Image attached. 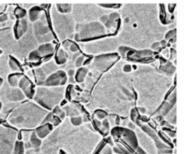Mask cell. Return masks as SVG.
<instances>
[{"mask_svg":"<svg viewBox=\"0 0 187 154\" xmlns=\"http://www.w3.org/2000/svg\"><path fill=\"white\" fill-rule=\"evenodd\" d=\"M74 70H70L69 71L67 72V74L69 75L70 76H73V74H74Z\"/></svg>","mask_w":187,"mask_h":154,"instance_id":"obj_31","label":"cell"},{"mask_svg":"<svg viewBox=\"0 0 187 154\" xmlns=\"http://www.w3.org/2000/svg\"><path fill=\"white\" fill-rule=\"evenodd\" d=\"M71 122L74 125H79L82 123V118L81 117H75L71 118Z\"/></svg>","mask_w":187,"mask_h":154,"instance_id":"obj_26","label":"cell"},{"mask_svg":"<svg viewBox=\"0 0 187 154\" xmlns=\"http://www.w3.org/2000/svg\"><path fill=\"white\" fill-rule=\"evenodd\" d=\"M118 59H119V56L118 54L100 55L96 57L94 59V65L96 68L102 71L111 67V65H113L116 61H118Z\"/></svg>","mask_w":187,"mask_h":154,"instance_id":"obj_4","label":"cell"},{"mask_svg":"<svg viewBox=\"0 0 187 154\" xmlns=\"http://www.w3.org/2000/svg\"><path fill=\"white\" fill-rule=\"evenodd\" d=\"M1 107H2V103H0V109H1Z\"/></svg>","mask_w":187,"mask_h":154,"instance_id":"obj_32","label":"cell"},{"mask_svg":"<svg viewBox=\"0 0 187 154\" xmlns=\"http://www.w3.org/2000/svg\"><path fill=\"white\" fill-rule=\"evenodd\" d=\"M27 21L25 19L18 20L14 26V33L16 39H19L27 30Z\"/></svg>","mask_w":187,"mask_h":154,"instance_id":"obj_8","label":"cell"},{"mask_svg":"<svg viewBox=\"0 0 187 154\" xmlns=\"http://www.w3.org/2000/svg\"><path fill=\"white\" fill-rule=\"evenodd\" d=\"M14 14L15 15V16H16V18L18 20L23 19L26 15V11L25 10H23V8H16L15 10Z\"/></svg>","mask_w":187,"mask_h":154,"instance_id":"obj_19","label":"cell"},{"mask_svg":"<svg viewBox=\"0 0 187 154\" xmlns=\"http://www.w3.org/2000/svg\"><path fill=\"white\" fill-rule=\"evenodd\" d=\"M83 59H84V57H83V56L78 57V58L77 59V60L75 62L76 67H78V68L81 67V66L82 65L83 63H84V60H83Z\"/></svg>","mask_w":187,"mask_h":154,"instance_id":"obj_27","label":"cell"},{"mask_svg":"<svg viewBox=\"0 0 187 154\" xmlns=\"http://www.w3.org/2000/svg\"><path fill=\"white\" fill-rule=\"evenodd\" d=\"M41 12V9L39 7H34L29 11V19L32 21H36L39 16V13Z\"/></svg>","mask_w":187,"mask_h":154,"instance_id":"obj_15","label":"cell"},{"mask_svg":"<svg viewBox=\"0 0 187 154\" xmlns=\"http://www.w3.org/2000/svg\"><path fill=\"white\" fill-rule=\"evenodd\" d=\"M41 56L39 54L38 51L35 50L34 52H31L29 56V59L32 63H37L41 59Z\"/></svg>","mask_w":187,"mask_h":154,"instance_id":"obj_18","label":"cell"},{"mask_svg":"<svg viewBox=\"0 0 187 154\" xmlns=\"http://www.w3.org/2000/svg\"><path fill=\"white\" fill-rule=\"evenodd\" d=\"M96 116L98 120H103L107 116V114L102 110H97L96 112Z\"/></svg>","mask_w":187,"mask_h":154,"instance_id":"obj_25","label":"cell"},{"mask_svg":"<svg viewBox=\"0 0 187 154\" xmlns=\"http://www.w3.org/2000/svg\"><path fill=\"white\" fill-rule=\"evenodd\" d=\"M58 9L61 13H68L71 10V8H70V4H58Z\"/></svg>","mask_w":187,"mask_h":154,"instance_id":"obj_22","label":"cell"},{"mask_svg":"<svg viewBox=\"0 0 187 154\" xmlns=\"http://www.w3.org/2000/svg\"><path fill=\"white\" fill-rule=\"evenodd\" d=\"M8 20V15L6 14H3L2 15H0V21L1 22H4Z\"/></svg>","mask_w":187,"mask_h":154,"instance_id":"obj_30","label":"cell"},{"mask_svg":"<svg viewBox=\"0 0 187 154\" xmlns=\"http://www.w3.org/2000/svg\"><path fill=\"white\" fill-rule=\"evenodd\" d=\"M133 85L137 92V104L140 113L151 116L162 104L173 83L172 77L147 65L133 67Z\"/></svg>","mask_w":187,"mask_h":154,"instance_id":"obj_2","label":"cell"},{"mask_svg":"<svg viewBox=\"0 0 187 154\" xmlns=\"http://www.w3.org/2000/svg\"><path fill=\"white\" fill-rule=\"evenodd\" d=\"M157 70L159 73L165 75L167 76L172 77L175 74V67L170 61H168L165 62L164 64H161L159 69Z\"/></svg>","mask_w":187,"mask_h":154,"instance_id":"obj_9","label":"cell"},{"mask_svg":"<svg viewBox=\"0 0 187 154\" xmlns=\"http://www.w3.org/2000/svg\"><path fill=\"white\" fill-rule=\"evenodd\" d=\"M125 7V46L148 49L152 44L163 40L170 26L160 21L157 4H129Z\"/></svg>","mask_w":187,"mask_h":154,"instance_id":"obj_1","label":"cell"},{"mask_svg":"<svg viewBox=\"0 0 187 154\" xmlns=\"http://www.w3.org/2000/svg\"><path fill=\"white\" fill-rule=\"evenodd\" d=\"M140 128L146 133L147 135L150 136L151 140L153 141V142L155 143L156 147H157V150H162V149H171V146L169 145H166L165 143H164L161 139L159 138V136L157 135V132L154 130L149 126L147 124H141L140 125Z\"/></svg>","mask_w":187,"mask_h":154,"instance_id":"obj_5","label":"cell"},{"mask_svg":"<svg viewBox=\"0 0 187 154\" xmlns=\"http://www.w3.org/2000/svg\"><path fill=\"white\" fill-rule=\"evenodd\" d=\"M31 142H32V146L34 147H39L41 144L40 140L37 136V134L35 133H32V135H31Z\"/></svg>","mask_w":187,"mask_h":154,"instance_id":"obj_20","label":"cell"},{"mask_svg":"<svg viewBox=\"0 0 187 154\" xmlns=\"http://www.w3.org/2000/svg\"><path fill=\"white\" fill-rule=\"evenodd\" d=\"M167 122L170 123L173 125L176 124V105L173 108L172 110L164 117Z\"/></svg>","mask_w":187,"mask_h":154,"instance_id":"obj_12","label":"cell"},{"mask_svg":"<svg viewBox=\"0 0 187 154\" xmlns=\"http://www.w3.org/2000/svg\"><path fill=\"white\" fill-rule=\"evenodd\" d=\"M19 76L18 74H11L10 76H8V82L10 83V85L12 87H15L19 83Z\"/></svg>","mask_w":187,"mask_h":154,"instance_id":"obj_17","label":"cell"},{"mask_svg":"<svg viewBox=\"0 0 187 154\" xmlns=\"http://www.w3.org/2000/svg\"><path fill=\"white\" fill-rule=\"evenodd\" d=\"M54 113L56 114L58 117H59V118L60 119H64V118L65 117V112H64L62 110L60 109V107H56L54 108Z\"/></svg>","mask_w":187,"mask_h":154,"instance_id":"obj_24","label":"cell"},{"mask_svg":"<svg viewBox=\"0 0 187 154\" xmlns=\"http://www.w3.org/2000/svg\"><path fill=\"white\" fill-rule=\"evenodd\" d=\"M37 51L41 57H49L54 53V47L51 43H45L39 46Z\"/></svg>","mask_w":187,"mask_h":154,"instance_id":"obj_10","label":"cell"},{"mask_svg":"<svg viewBox=\"0 0 187 154\" xmlns=\"http://www.w3.org/2000/svg\"><path fill=\"white\" fill-rule=\"evenodd\" d=\"M88 73L86 68H81L78 70L75 75V79L78 82H82L84 81L85 77Z\"/></svg>","mask_w":187,"mask_h":154,"instance_id":"obj_14","label":"cell"},{"mask_svg":"<svg viewBox=\"0 0 187 154\" xmlns=\"http://www.w3.org/2000/svg\"><path fill=\"white\" fill-rule=\"evenodd\" d=\"M70 48V50L73 52H75L78 50V46L76 43H72Z\"/></svg>","mask_w":187,"mask_h":154,"instance_id":"obj_29","label":"cell"},{"mask_svg":"<svg viewBox=\"0 0 187 154\" xmlns=\"http://www.w3.org/2000/svg\"><path fill=\"white\" fill-rule=\"evenodd\" d=\"M67 81V76L64 71L59 70L50 75L44 82L46 86L65 85Z\"/></svg>","mask_w":187,"mask_h":154,"instance_id":"obj_6","label":"cell"},{"mask_svg":"<svg viewBox=\"0 0 187 154\" xmlns=\"http://www.w3.org/2000/svg\"><path fill=\"white\" fill-rule=\"evenodd\" d=\"M60 122H61V120L58 116H54V118H53L52 120H51L52 125H56H56H58L59 123H60Z\"/></svg>","mask_w":187,"mask_h":154,"instance_id":"obj_28","label":"cell"},{"mask_svg":"<svg viewBox=\"0 0 187 154\" xmlns=\"http://www.w3.org/2000/svg\"></svg>","mask_w":187,"mask_h":154,"instance_id":"obj_33","label":"cell"},{"mask_svg":"<svg viewBox=\"0 0 187 154\" xmlns=\"http://www.w3.org/2000/svg\"><path fill=\"white\" fill-rule=\"evenodd\" d=\"M23 145L21 142H17L15 146L14 154H23Z\"/></svg>","mask_w":187,"mask_h":154,"instance_id":"obj_21","label":"cell"},{"mask_svg":"<svg viewBox=\"0 0 187 154\" xmlns=\"http://www.w3.org/2000/svg\"><path fill=\"white\" fill-rule=\"evenodd\" d=\"M135 133L137 135L138 142L142 149H143L148 154H157L158 150L157 149L155 143L151 140L150 136L147 135L140 128L135 129Z\"/></svg>","mask_w":187,"mask_h":154,"instance_id":"obj_3","label":"cell"},{"mask_svg":"<svg viewBox=\"0 0 187 154\" xmlns=\"http://www.w3.org/2000/svg\"><path fill=\"white\" fill-rule=\"evenodd\" d=\"M19 87L21 88L22 90L26 94V96L28 98H32L34 96V90H33L32 84L31 81L26 78V77H23L19 81Z\"/></svg>","mask_w":187,"mask_h":154,"instance_id":"obj_7","label":"cell"},{"mask_svg":"<svg viewBox=\"0 0 187 154\" xmlns=\"http://www.w3.org/2000/svg\"><path fill=\"white\" fill-rule=\"evenodd\" d=\"M175 35H176V30H175V29L168 31V32L166 33L165 36H164V37H165V41H169V40L172 39L173 37H175Z\"/></svg>","mask_w":187,"mask_h":154,"instance_id":"obj_23","label":"cell"},{"mask_svg":"<svg viewBox=\"0 0 187 154\" xmlns=\"http://www.w3.org/2000/svg\"><path fill=\"white\" fill-rule=\"evenodd\" d=\"M67 57L68 55L66 54L62 49H59L56 53V57H55V59H56L57 64H59V65H62V64L66 63Z\"/></svg>","mask_w":187,"mask_h":154,"instance_id":"obj_13","label":"cell"},{"mask_svg":"<svg viewBox=\"0 0 187 154\" xmlns=\"http://www.w3.org/2000/svg\"><path fill=\"white\" fill-rule=\"evenodd\" d=\"M9 65H10V68L11 70H13V71H15L16 73H18L21 70V65L17 61L16 59H15L14 57H10V60H9Z\"/></svg>","mask_w":187,"mask_h":154,"instance_id":"obj_16","label":"cell"},{"mask_svg":"<svg viewBox=\"0 0 187 154\" xmlns=\"http://www.w3.org/2000/svg\"><path fill=\"white\" fill-rule=\"evenodd\" d=\"M53 129V125L50 123H46L45 125H41L40 127L37 128L36 130V134L39 138H45Z\"/></svg>","mask_w":187,"mask_h":154,"instance_id":"obj_11","label":"cell"}]
</instances>
